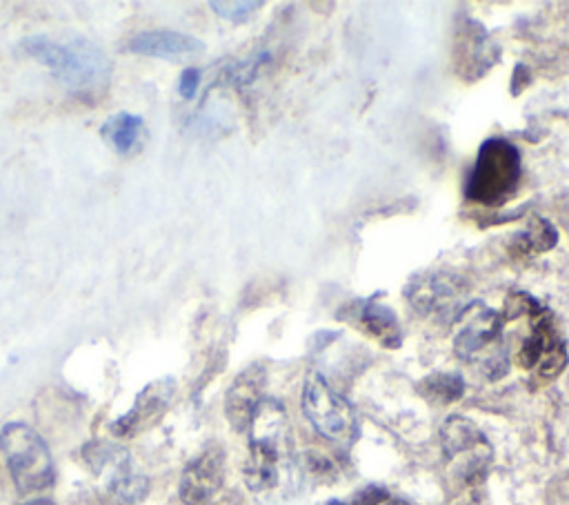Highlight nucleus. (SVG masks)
Wrapping results in <instances>:
<instances>
[{
  "label": "nucleus",
  "instance_id": "6",
  "mask_svg": "<svg viewBox=\"0 0 569 505\" xmlns=\"http://www.w3.org/2000/svg\"><path fill=\"white\" fill-rule=\"evenodd\" d=\"M302 412L313 429L333 445L349 447L358 436L351 405L318 372H309L305 378Z\"/></svg>",
  "mask_w": 569,
  "mask_h": 505
},
{
  "label": "nucleus",
  "instance_id": "16",
  "mask_svg": "<svg viewBox=\"0 0 569 505\" xmlns=\"http://www.w3.org/2000/svg\"><path fill=\"white\" fill-rule=\"evenodd\" d=\"M360 325L378 340L382 343L385 347L389 349H396L400 343H402V329H400V323L396 318V314L376 303V300H367L362 303L360 307Z\"/></svg>",
  "mask_w": 569,
  "mask_h": 505
},
{
  "label": "nucleus",
  "instance_id": "17",
  "mask_svg": "<svg viewBox=\"0 0 569 505\" xmlns=\"http://www.w3.org/2000/svg\"><path fill=\"white\" fill-rule=\"evenodd\" d=\"M100 133L116 147L118 154H131L133 149L140 147L142 136H144V122L136 113H116L111 116Z\"/></svg>",
  "mask_w": 569,
  "mask_h": 505
},
{
  "label": "nucleus",
  "instance_id": "18",
  "mask_svg": "<svg viewBox=\"0 0 569 505\" xmlns=\"http://www.w3.org/2000/svg\"><path fill=\"white\" fill-rule=\"evenodd\" d=\"M516 240H518V242H513L516 254H538V251H547L556 245L558 231L549 220L536 218L529 222V227L525 231H520L516 236Z\"/></svg>",
  "mask_w": 569,
  "mask_h": 505
},
{
  "label": "nucleus",
  "instance_id": "19",
  "mask_svg": "<svg viewBox=\"0 0 569 505\" xmlns=\"http://www.w3.org/2000/svg\"><path fill=\"white\" fill-rule=\"evenodd\" d=\"M418 387L425 398L440 403V405L458 400L465 392V383L458 374H442V372L427 376Z\"/></svg>",
  "mask_w": 569,
  "mask_h": 505
},
{
  "label": "nucleus",
  "instance_id": "20",
  "mask_svg": "<svg viewBox=\"0 0 569 505\" xmlns=\"http://www.w3.org/2000/svg\"><path fill=\"white\" fill-rule=\"evenodd\" d=\"M209 7L220 16V18H224V20H231V22H244L249 16H253L256 13V9H260L262 7V2L260 0H242V2H238V0H213V2H209Z\"/></svg>",
  "mask_w": 569,
  "mask_h": 505
},
{
  "label": "nucleus",
  "instance_id": "21",
  "mask_svg": "<svg viewBox=\"0 0 569 505\" xmlns=\"http://www.w3.org/2000/svg\"><path fill=\"white\" fill-rule=\"evenodd\" d=\"M198 82H200V69L198 67H187L182 69L180 73V80H178V91L182 98H193L196 91H198Z\"/></svg>",
  "mask_w": 569,
  "mask_h": 505
},
{
  "label": "nucleus",
  "instance_id": "2",
  "mask_svg": "<svg viewBox=\"0 0 569 505\" xmlns=\"http://www.w3.org/2000/svg\"><path fill=\"white\" fill-rule=\"evenodd\" d=\"M287 416L278 400L264 398L249 423V454L244 481L249 489L264 492L278 483L280 465L287 458Z\"/></svg>",
  "mask_w": 569,
  "mask_h": 505
},
{
  "label": "nucleus",
  "instance_id": "3",
  "mask_svg": "<svg viewBox=\"0 0 569 505\" xmlns=\"http://www.w3.org/2000/svg\"><path fill=\"white\" fill-rule=\"evenodd\" d=\"M520 151L507 138H487L476 156L467 180V198L480 205H500L511 198L520 185Z\"/></svg>",
  "mask_w": 569,
  "mask_h": 505
},
{
  "label": "nucleus",
  "instance_id": "23",
  "mask_svg": "<svg viewBox=\"0 0 569 505\" xmlns=\"http://www.w3.org/2000/svg\"><path fill=\"white\" fill-rule=\"evenodd\" d=\"M380 505H409V503H405V501H400V498H387V501H382Z\"/></svg>",
  "mask_w": 569,
  "mask_h": 505
},
{
  "label": "nucleus",
  "instance_id": "12",
  "mask_svg": "<svg viewBox=\"0 0 569 505\" xmlns=\"http://www.w3.org/2000/svg\"><path fill=\"white\" fill-rule=\"evenodd\" d=\"M498 56L496 44L491 42L489 33L473 20H467L465 27L458 29L453 42V65L460 78L476 80L487 69H491Z\"/></svg>",
  "mask_w": 569,
  "mask_h": 505
},
{
  "label": "nucleus",
  "instance_id": "10",
  "mask_svg": "<svg viewBox=\"0 0 569 505\" xmlns=\"http://www.w3.org/2000/svg\"><path fill=\"white\" fill-rule=\"evenodd\" d=\"M224 481V452L218 445L202 449L182 472L180 498L187 505L207 503Z\"/></svg>",
  "mask_w": 569,
  "mask_h": 505
},
{
  "label": "nucleus",
  "instance_id": "4",
  "mask_svg": "<svg viewBox=\"0 0 569 505\" xmlns=\"http://www.w3.org/2000/svg\"><path fill=\"white\" fill-rule=\"evenodd\" d=\"M440 445L456 487L473 489L485 481L491 463V445L473 420L460 414L449 416L440 427Z\"/></svg>",
  "mask_w": 569,
  "mask_h": 505
},
{
  "label": "nucleus",
  "instance_id": "15",
  "mask_svg": "<svg viewBox=\"0 0 569 505\" xmlns=\"http://www.w3.org/2000/svg\"><path fill=\"white\" fill-rule=\"evenodd\" d=\"M127 49L131 53L140 56H151V58H164V60H184L202 53L204 44L202 40L173 31V29H149L140 31L129 38Z\"/></svg>",
  "mask_w": 569,
  "mask_h": 505
},
{
  "label": "nucleus",
  "instance_id": "7",
  "mask_svg": "<svg viewBox=\"0 0 569 505\" xmlns=\"http://www.w3.org/2000/svg\"><path fill=\"white\" fill-rule=\"evenodd\" d=\"M529 318H531V331L522 340V347L518 351V365L531 372L533 378L545 383L556 378L565 369L567 349L558 329L553 327L549 311L540 307Z\"/></svg>",
  "mask_w": 569,
  "mask_h": 505
},
{
  "label": "nucleus",
  "instance_id": "24",
  "mask_svg": "<svg viewBox=\"0 0 569 505\" xmlns=\"http://www.w3.org/2000/svg\"><path fill=\"white\" fill-rule=\"evenodd\" d=\"M27 505H53V503L47 501V498H36V501H31V503H27Z\"/></svg>",
  "mask_w": 569,
  "mask_h": 505
},
{
  "label": "nucleus",
  "instance_id": "8",
  "mask_svg": "<svg viewBox=\"0 0 569 505\" xmlns=\"http://www.w3.org/2000/svg\"><path fill=\"white\" fill-rule=\"evenodd\" d=\"M84 458L96 474L107 476L109 492L122 503H136L147 494V478L136 469L129 454L111 443H91L84 447Z\"/></svg>",
  "mask_w": 569,
  "mask_h": 505
},
{
  "label": "nucleus",
  "instance_id": "22",
  "mask_svg": "<svg viewBox=\"0 0 569 505\" xmlns=\"http://www.w3.org/2000/svg\"><path fill=\"white\" fill-rule=\"evenodd\" d=\"M462 505H487V501H485V494L480 489H471V494L465 498Z\"/></svg>",
  "mask_w": 569,
  "mask_h": 505
},
{
  "label": "nucleus",
  "instance_id": "5",
  "mask_svg": "<svg viewBox=\"0 0 569 505\" xmlns=\"http://www.w3.org/2000/svg\"><path fill=\"white\" fill-rule=\"evenodd\" d=\"M0 452L18 492L31 494L53 485L56 472L49 447L29 425L7 423L0 432Z\"/></svg>",
  "mask_w": 569,
  "mask_h": 505
},
{
  "label": "nucleus",
  "instance_id": "1",
  "mask_svg": "<svg viewBox=\"0 0 569 505\" xmlns=\"http://www.w3.org/2000/svg\"><path fill=\"white\" fill-rule=\"evenodd\" d=\"M22 49L78 96H93L109 82L111 60L98 44L84 38L53 40L49 36H29L22 40Z\"/></svg>",
  "mask_w": 569,
  "mask_h": 505
},
{
  "label": "nucleus",
  "instance_id": "14",
  "mask_svg": "<svg viewBox=\"0 0 569 505\" xmlns=\"http://www.w3.org/2000/svg\"><path fill=\"white\" fill-rule=\"evenodd\" d=\"M173 389H176V385H173L171 378H162V380L149 383L136 396L131 409L111 425V432L116 436H133L140 429L149 427L167 409V405H169V400L173 396Z\"/></svg>",
  "mask_w": 569,
  "mask_h": 505
},
{
  "label": "nucleus",
  "instance_id": "9",
  "mask_svg": "<svg viewBox=\"0 0 569 505\" xmlns=\"http://www.w3.org/2000/svg\"><path fill=\"white\" fill-rule=\"evenodd\" d=\"M407 300L416 311L451 320L467 309V283L447 271L422 276L407 287Z\"/></svg>",
  "mask_w": 569,
  "mask_h": 505
},
{
  "label": "nucleus",
  "instance_id": "11",
  "mask_svg": "<svg viewBox=\"0 0 569 505\" xmlns=\"http://www.w3.org/2000/svg\"><path fill=\"white\" fill-rule=\"evenodd\" d=\"M502 316L493 309H480L473 314L467 325L456 334L453 349L462 360L482 358V367L487 365V351L493 356H505L500 349L502 336Z\"/></svg>",
  "mask_w": 569,
  "mask_h": 505
},
{
  "label": "nucleus",
  "instance_id": "13",
  "mask_svg": "<svg viewBox=\"0 0 569 505\" xmlns=\"http://www.w3.org/2000/svg\"><path fill=\"white\" fill-rule=\"evenodd\" d=\"M264 383H267V374L262 365H249L244 372L236 376L224 398V412L233 429L238 432L249 429V423L258 405L264 400L262 396Z\"/></svg>",
  "mask_w": 569,
  "mask_h": 505
}]
</instances>
